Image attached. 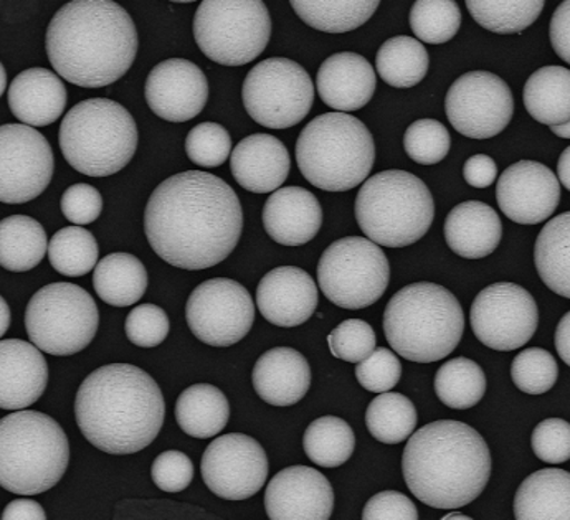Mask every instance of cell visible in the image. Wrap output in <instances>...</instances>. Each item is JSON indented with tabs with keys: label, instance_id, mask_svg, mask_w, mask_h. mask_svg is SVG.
<instances>
[{
	"label": "cell",
	"instance_id": "cell-10",
	"mask_svg": "<svg viewBox=\"0 0 570 520\" xmlns=\"http://www.w3.org/2000/svg\"><path fill=\"white\" fill-rule=\"evenodd\" d=\"M272 37L263 0H204L194 17V39L203 53L225 67L250 63Z\"/></svg>",
	"mask_w": 570,
	"mask_h": 520
},
{
	"label": "cell",
	"instance_id": "cell-47",
	"mask_svg": "<svg viewBox=\"0 0 570 520\" xmlns=\"http://www.w3.org/2000/svg\"><path fill=\"white\" fill-rule=\"evenodd\" d=\"M327 344L334 357L360 364L377 349V335L365 321L347 320L327 335Z\"/></svg>",
	"mask_w": 570,
	"mask_h": 520
},
{
	"label": "cell",
	"instance_id": "cell-52",
	"mask_svg": "<svg viewBox=\"0 0 570 520\" xmlns=\"http://www.w3.org/2000/svg\"><path fill=\"white\" fill-rule=\"evenodd\" d=\"M60 207L65 218L71 224H94L104 210V197L90 184H75L63 192Z\"/></svg>",
	"mask_w": 570,
	"mask_h": 520
},
{
	"label": "cell",
	"instance_id": "cell-26",
	"mask_svg": "<svg viewBox=\"0 0 570 520\" xmlns=\"http://www.w3.org/2000/svg\"><path fill=\"white\" fill-rule=\"evenodd\" d=\"M289 153L285 144L269 135H252L237 144L230 156L234 179L245 190L268 194L288 179Z\"/></svg>",
	"mask_w": 570,
	"mask_h": 520
},
{
	"label": "cell",
	"instance_id": "cell-25",
	"mask_svg": "<svg viewBox=\"0 0 570 520\" xmlns=\"http://www.w3.org/2000/svg\"><path fill=\"white\" fill-rule=\"evenodd\" d=\"M316 87L330 108L341 112L357 111L371 101L377 78L363 55L343 51L323 61L317 70Z\"/></svg>",
	"mask_w": 570,
	"mask_h": 520
},
{
	"label": "cell",
	"instance_id": "cell-53",
	"mask_svg": "<svg viewBox=\"0 0 570 520\" xmlns=\"http://www.w3.org/2000/svg\"><path fill=\"white\" fill-rule=\"evenodd\" d=\"M364 520H416L414 502L397 491H384L368 499L363 511Z\"/></svg>",
	"mask_w": 570,
	"mask_h": 520
},
{
	"label": "cell",
	"instance_id": "cell-11",
	"mask_svg": "<svg viewBox=\"0 0 570 520\" xmlns=\"http://www.w3.org/2000/svg\"><path fill=\"white\" fill-rule=\"evenodd\" d=\"M100 326V311L83 287L53 283L37 291L26 310L30 341L50 355H73L87 349Z\"/></svg>",
	"mask_w": 570,
	"mask_h": 520
},
{
	"label": "cell",
	"instance_id": "cell-27",
	"mask_svg": "<svg viewBox=\"0 0 570 520\" xmlns=\"http://www.w3.org/2000/svg\"><path fill=\"white\" fill-rule=\"evenodd\" d=\"M255 392L273 406H292L302 402L312 386V369L305 355L292 347L265 352L252 374Z\"/></svg>",
	"mask_w": 570,
	"mask_h": 520
},
{
	"label": "cell",
	"instance_id": "cell-9",
	"mask_svg": "<svg viewBox=\"0 0 570 520\" xmlns=\"http://www.w3.org/2000/svg\"><path fill=\"white\" fill-rule=\"evenodd\" d=\"M354 212L365 237L387 248H404L425 237L435 204L432 192L414 174L384 170L365 180Z\"/></svg>",
	"mask_w": 570,
	"mask_h": 520
},
{
	"label": "cell",
	"instance_id": "cell-15",
	"mask_svg": "<svg viewBox=\"0 0 570 520\" xmlns=\"http://www.w3.org/2000/svg\"><path fill=\"white\" fill-rule=\"evenodd\" d=\"M187 324L204 344L230 347L250 332L255 304L240 283L214 278L199 284L186 306Z\"/></svg>",
	"mask_w": 570,
	"mask_h": 520
},
{
	"label": "cell",
	"instance_id": "cell-3",
	"mask_svg": "<svg viewBox=\"0 0 570 520\" xmlns=\"http://www.w3.org/2000/svg\"><path fill=\"white\" fill-rule=\"evenodd\" d=\"M75 416L83 436L108 454L148 448L166 419L163 392L136 365L109 364L91 372L78 389Z\"/></svg>",
	"mask_w": 570,
	"mask_h": 520
},
{
	"label": "cell",
	"instance_id": "cell-6",
	"mask_svg": "<svg viewBox=\"0 0 570 520\" xmlns=\"http://www.w3.org/2000/svg\"><path fill=\"white\" fill-rule=\"evenodd\" d=\"M296 163L317 189L351 190L361 186L374 167V138L361 119L326 112L303 129L296 143Z\"/></svg>",
	"mask_w": 570,
	"mask_h": 520
},
{
	"label": "cell",
	"instance_id": "cell-57",
	"mask_svg": "<svg viewBox=\"0 0 570 520\" xmlns=\"http://www.w3.org/2000/svg\"><path fill=\"white\" fill-rule=\"evenodd\" d=\"M556 349H558L559 357L570 367V311L559 321L558 330H556Z\"/></svg>",
	"mask_w": 570,
	"mask_h": 520
},
{
	"label": "cell",
	"instance_id": "cell-32",
	"mask_svg": "<svg viewBox=\"0 0 570 520\" xmlns=\"http://www.w3.org/2000/svg\"><path fill=\"white\" fill-rule=\"evenodd\" d=\"M145 265L129 253H111L95 268L94 287L98 297L115 307L138 303L148 290Z\"/></svg>",
	"mask_w": 570,
	"mask_h": 520
},
{
	"label": "cell",
	"instance_id": "cell-50",
	"mask_svg": "<svg viewBox=\"0 0 570 520\" xmlns=\"http://www.w3.org/2000/svg\"><path fill=\"white\" fill-rule=\"evenodd\" d=\"M532 451L548 464H562L570 460V423L562 419H548L532 431Z\"/></svg>",
	"mask_w": 570,
	"mask_h": 520
},
{
	"label": "cell",
	"instance_id": "cell-33",
	"mask_svg": "<svg viewBox=\"0 0 570 520\" xmlns=\"http://www.w3.org/2000/svg\"><path fill=\"white\" fill-rule=\"evenodd\" d=\"M525 109L541 125H564L570 119V70L542 67L524 85Z\"/></svg>",
	"mask_w": 570,
	"mask_h": 520
},
{
	"label": "cell",
	"instance_id": "cell-17",
	"mask_svg": "<svg viewBox=\"0 0 570 520\" xmlns=\"http://www.w3.org/2000/svg\"><path fill=\"white\" fill-rule=\"evenodd\" d=\"M55 157L46 136L32 126L0 129V198L19 205L33 200L52 183Z\"/></svg>",
	"mask_w": 570,
	"mask_h": 520
},
{
	"label": "cell",
	"instance_id": "cell-38",
	"mask_svg": "<svg viewBox=\"0 0 570 520\" xmlns=\"http://www.w3.org/2000/svg\"><path fill=\"white\" fill-rule=\"evenodd\" d=\"M419 415L412 400L402 393L384 392L365 412L368 433L384 444H399L414 434Z\"/></svg>",
	"mask_w": 570,
	"mask_h": 520
},
{
	"label": "cell",
	"instance_id": "cell-31",
	"mask_svg": "<svg viewBox=\"0 0 570 520\" xmlns=\"http://www.w3.org/2000/svg\"><path fill=\"white\" fill-rule=\"evenodd\" d=\"M230 419L227 396L217 386L197 383L180 393L176 403V420L180 430L193 438L217 436Z\"/></svg>",
	"mask_w": 570,
	"mask_h": 520
},
{
	"label": "cell",
	"instance_id": "cell-44",
	"mask_svg": "<svg viewBox=\"0 0 570 520\" xmlns=\"http://www.w3.org/2000/svg\"><path fill=\"white\" fill-rule=\"evenodd\" d=\"M559 367L556 359L544 349L531 347L514 357L511 379L521 392L542 395L556 385Z\"/></svg>",
	"mask_w": 570,
	"mask_h": 520
},
{
	"label": "cell",
	"instance_id": "cell-60",
	"mask_svg": "<svg viewBox=\"0 0 570 520\" xmlns=\"http://www.w3.org/2000/svg\"><path fill=\"white\" fill-rule=\"evenodd\" d=\"M551 131L562 139H570V119L564 125L551 126Z\"/></svg>",
	"mask_w": 570,
	"mask_h": 520
},
{
	"label": "cell",
	"instance_id": "cell-36",
	"mask_svg": "<svg viewBox=\"0 0 570 520\" xmlns=\"http://www.w3.org/2000/svg\"><path fill=\"white\" fill-rule=\"evenodd\" d=\"M296 16L314 30L346 33L368 22L381 0H289Z\"/></svg>",
	"mask_w": 570,
	"mask_h": 520
},
{
	"label": "cell",
	"instance_id": "cell-46",
	"mask_svg": "<svg viewBox=\"0 0 570 520\" xmlns=\"http://www.w3.org/2000/svg\"><path fill=\"white\" fill-rule=\"evenodd\" d=\"M186 153L197 166L220 167L232 153L230 135L217 122H200L187 135Z\"/></svg>",
	"mask_w": 570,
	"mask_h": 520
},
{
	"label": "cell",
	"instance_id": "cell-49",
	"mask_svg": "<svg viewBox=\"0 0 570 520\" xmlns=\"http://www.w3.org/2000/svg\"><path fill=\"white\" fill-rule=\"evenodd\" d=\"M402 377V364L394 352L377 347L356 367V379L368 392H391Z\"/></svg>",
	"mask_w": 570,
	"mask_h": 520
},
{
	"label": "cell",
	"instance_id": "cell-51",
	"mask_svg": "<svg viewBox=\"0 0 570 520\" xmlns=\"http://www.w3.org/2000/svg\"><path fill=\"white\" fill-rule=\"evenodd\" d=\"M153 481L166 492H180L189 488L194 478V464L183 451L160 453L151 468Z\"/></svg>",
	"mask_w": 570,
	"mask_h": 520
},
{
	"label": "cell",
	"instance_id": "cell-37",
	"mask_svg": "<svg viewBox=\"0 0 570 520\" xmlns=\"http://www.w3.org/2000/svg\"><path fill=\"white\" fill-rule=\"evenodd\" d=\"M375 67L391 87L412 88L429 73V51L412 37H394L379 48Z\"/></svg>",
	"mask_w": 570,
	"mask_h": 520
},
{
	"label": "cell",
	"instance_id": "cell-1",
	"mask_svg": "<svg viewBox=\"0 0 570 520\" xmlns=\"http://www.w3.org/2000/svg\"><path fill=\"white\" fill-rule=\"evenodd\" d=\"M244 230V210L220 177L200 170L176 174L146 205L145 232L156 255L180 269H207L227 259Z\"/></svg>",
	"mask_w": 570,
	"mask_h": 520
},
{
	"label": "cell",
	"instance_id": "cell-45",
	"mask_svg": "<svg viewBox=\"0 0 570 520\" xmlns=\"http://www.w3.org/2000/svg\"><path fill=\"white\" fill-rule=\"evenodd\" d=\"M450 146H452L450 133L436 119H419L405 131V153L422 166L442 163L449 156Z\"/></svg>",
	"mask_w": 570,
	"mask_h": 520
},
{
	"label": "cell",
	"instance_id": "cell-29",
	"mask_svg": "<svg viewBox=\"0 0 570 520\" xmlns=\"http://www.w3.org/2000/svg\"><path fill=\"white\" fill-rule=\"evenodd\" d=\"M501 237L503 224L500 215L483 202H463L446 217V245L462 258H487L498 248Z\"/></svg>",
	"mask_w": 570,
	"mask_h": 520
},
{
	"label": "cell",
	"instance_id": "cell-48",
	"mask_svg": "<svg viewBox=\"0 0 570 520\" xmlns=\"http://www.w3.org/2000/svg\"><path fill=\"white\" fill-rule=\"evenodd\" d=\"M169 330L166 311L156 304L136 306L126 317V335L138 347H157L166 341Z\"/></svg>",
	"mask_w": 570,
	"mask_h": 520
},
{
	"label": "cell",
	"instance_id": "cell-21",
	"mask_svg": "<svg viewBox=\"0 0 570 520\" xmlns=\"http://www.w3.org/2000/svg\"><path fill=\"white\" fill-rule=\"evenodd\" d=\"M272 520H327L333 516L334 491L326 475L308 467H292L273 475L265 492Z\"/></svg>",
	"mask_w": 570,
	"mask_h": 520
},
{
	"label": "cell",
	"instance_id": "cell-30",
	"mask_svg": "<svg viewBox=\"0 0 570 520\" xmlns=\"http://www.w3.org/2000/svg\"><path fill=\"white\" fill-rule=\"evenodd\" d=\"M518 520H570V473L558 468L535 471L514 496Z\"/></svg>",
	"mask_w": 570,
	"mask_h": 520
},
{
	"label": "cell",
	"instance_id": "cell-22",
	"mask_svg": "<svg viewBox=\"0 0 570 520\" xmlns=\"http://www.w3.org/2000/svg\"><path fill=\"white\" fill-rule=\"evenodd\" d=\"M317 286L305 269L279 266L263 276L257 290V306L273 326L305 324L317 307Z\"/></svg>",
	"mask_w": 570,
	"mask_h": 520
},
{
	"label": "cell",
	"instance_id": "cell-62",
	"mask_svg": "<svg viewBox=\"0 0 570 520\" xmlns=\"http://www.w3.org/2000/svg\"><path fill=\"white\" fill-rule=\"evenodd\" d=\"M452 519H462V520H470L468 516L460 514V512H452V514L445 516L443 520H452Z\"/></svg>",
	"mask_w": 570,
	"mask_h": 520
},
{
	"label": "cell",
	"instance_id": "cell-2",
	"mask_svg": "<svg viewBox=\"0 0 570 520\" xmlns=\"http://www.w3.org/2000/svg\"><path fill=\"white\" fill-rule=\"evenodd\" d=\"M47 55L58 75L81 88H104L128 73L138 30L115 0H71L50 20Z\"/></svg>",
	"mask_w": 570,
	"mask_h": 520
},
{
	"label": "cell",
	"instance_id": "cell-54",
	"mask_svg": "<svg viewBox=\"0 0 570 520\" xmlns=\"http://www.w3.org/2000/svg\"><path fill=\"white\" fill-rule=\"evenodd\" d=\"M549 37L556 53L570 65V0H564L556 9L549 27Z\"/></svg>",
	"mask_w": 570,
	"mask_h": 520
},
{
	"label": "cell",
	"instance_id": "cell-28",
	"mask_svg": "<svg viewBox=\"0 0 570 520\" xmlns=\"http://www.w3.org/2000/svg\"><path fill=\"white\" fill-rule=\"evenodd\" d=\"M7 101L20 122L32 128H46L63 115L68 94L63 81L53 71L29 68L10 84Z\"/></svg>",
	"mask_w": 570,
	"mask_h": 520
},
{
	"label": "cell",
	"instance_id": "cell-7",
	"mask_svg": "<svg viewBox=\"0 0 570 520\" xmlns=\"http://www.w3.org/2000/svg\"><path fill=\"white\" fill-rule=\"evenodd\" d=\"M70 463L63 428L46 413H10L0 422V484L19 496H37L60 482Z\"/></svg>",
	"mask_w": 570,
	"mask_h": 520
},
{
	"label": "cell",
	"instance_id": "cell-19",
	"mask_svg": "<svg viewBox=\"0 0 570 520\" xmlns=\"http://www.w3.org/2000/svg\"><path fill=\"white\" fill-rule=\"evenodd\" d=\"M497 200L510 220L538 225L552 217L561 202V183L544 164L519 160L501 174Z\"/></svg>",
	"mask_w": 570,
	"mask_h": 520
},
{
	"label": "cell",
	"instance_id": "cell-63",
	"mask_svg": "<svg viewBox=\"0 0 570 520\" xmlns=\"http://www.w3.org/2000/svg\"><path fill=\"white\" fill-rule=\"evenodd\" d=\"M170 2L189 3V2H196V0H170Z\"/></svg>",
	"mask_w": 570,
	"mask_h": 520
},
{
	"label": "cell",
	"instance_id": "cell-24",
	"mask_svg": "<svg viewBox=\"0 0 570 520\" xmlns=\"http://www.w3.org/2000/svg\"><path fill=\"white\" fill-rule=\"evenodd\" d=\"M323 208L312 192L303 187H283L273 192L263 207V227L273 242L302 246L320 234Z\"/></svg>",
	"mask_w": 570,
	"mask_h": 520
},
{
	"label": "cell",
	"instance_id": "cell-8",
	"mask_svg": "<svg viewBox=\"0 0 570 520\" xmlns=\"http://www.w3.org/2000/svg\"><path fill=\"white\" fill-rule=\"evenodd\" d=\"M58 141L75 170L88 177H108L125 169L135 157L138 126L119 102L87 99L67 112Z\"/></svg>",
	"mask_w": 570,
	"mask_h": 520
},
{
	"label": "cell",
	"instance_id": "cell-42",
	"mask_svg": "<svg viewBox=\"0 0 570 520\" xmlns=\"http://www.w3.org/2000/svg\"><path fill=\"white\" fill-rule=\"evenodd\" d=\"M98 255L100 248L97 238L87 228H61L49 243L50 265L55 272L71 278L88 275L97 268Z\"/></svg>",
	"mask_w": 570,
	"mask_h": 520
},
{
	"label": "cell",
	"instance_id": "cell-58",
	"mask_svg": "<svg viewBox=\"0 0 570 520\" xmlns=\"http://www.w3.org/2000/svg\"><path fill=\"white\" fill-rule=\"evenodd\" d=\"M558 176L559 183L570 192V146L559 157Z\"/></svg>",
	"mask_w": 570,
	"mask_h": 520
},
{
	"label": "cell",
	"instance_id": "cell-34",
	"mask_svg": "<svg viewBox=\"0 0 570 520\" xmlns=\"http://www.w3.org/2000/svg\"><path fill=\"white\" fill-rule=\"evenodd\" d=\"M534 263L542 283L570 300V212L542 228L535 239Z\"/></svg>",
	"mask_w": 570,
	"mask_h": 520
},
{
	"label": "cell",
	"instance_id": "cell-12",
	"mask_svg": "<svg viewBox=\"0 0 570 520\" xmlns=\"http://www.w3.org/2000/svg\"><path fill=\"white\" fill-rule=\"evenodd\" d=\"M317 282L324 296L336 306L364 310L384 296L391 282V265L372 239L341 238L321 256Z\"/></svg>",
	"mask_w": 570,
	"mask_h": 520
},
{
	"label": "cell",
	"instance_id": "cell-23",
	"mask_svg": "<svg viewBox=\"0 0 570 520\" xmlns=\"http://www.w3.org/2000/svg\"><path fill=\"white\" fill-rule=\"evenodd\" d=\"M49 383V365L36 344L20 339L0 342V405L23 410L39 402Z\"/></svg>",
	"mask_w": 570,
	"mask_h": 520
},
{
	"label": "cell",
	"instance_id": "cell-39",
	"mask_svg": "<svg viewBox=\"0 0 570 520\" xmlns=\"http://www.w3.org/2000/svg\"><path fill=\"white\" fill-rule=\"evenodd\" d=\"M303 448L306 457L317 467H343L353 457L356 436L353 428L343 419L323 416L306 428Z\"/></svg>",
	"mask_w": 570,
	"mask_h": 520
},
{
	"label": "cell",
	"instance_id": "cell-13",
	"mask_svg": "<svg viewBox=\"0 0 570 520\" xmlns=\"http://www.w3.org/2000/svg\"><path fill=\"white\" fill-rule=\"evenodd\" d=\"M242 99L248 115L258 125L269 129L293 128L312 111V77L296 61L268 58L248 71Z\"/></svg>",
	"mask_w": 570,
	"mask_h": 520
},
{
	"label": "cell",
	"instance_id": "cell-41",
	"mask_svg": "<svg viewBox=\"0 0 570 520\" xmlns=\"http://www.w3.org/2000/svg\"><path fill=\"white\" fill-rule=\"evenodd\" d=\"M544 3L546 0H466L474 22L500 36H513L531 27Z\"/></svg>",
	"mask_w": 570,
	"mask_h": 520
},
{
	"label": "cell",
	"instance_id": "cell-20",
	"mask_svg": "<svg viewBox=\"0 0 570 520\" xmlns=\"http://www.w3.org/2000/svg\"><path fill=\"white\" fill-rule=\"evenodd\" d=\"M146 101L149 108L169 122H186L206 108L208 81L193 61L170 58L153 68L146 80Z\"/></svg>",
	"mask_w": 570,
	"mask_h": 520
},
{
	"label": "cell",
	"instance_id": "cell-5",
	"mask_svg": "<svg viewBox=\"0 0 570 520\" xmlns=\"http://www.w3.org/2000/svg\"><path fill=\"white\" fill-rule=\"evenodd\" d=\"M463 331L462 304L440 284H409L385 307V339L401 357L416 364L449 357L459 347Z\"/></svg>",
	"mask_w": 570,
	"mask_h": 520
},
{
	"label": "cell",
	"instance_id": "cell-16",
	"mask_svg": "<svg viewBox=\"0 0 570 520\" xmlns=\"http://www.w3.org/2000/svg\"><path fill=\"white\" fill-rule=\"evenodd\" d=\"M446 118L460 135L490 139L503 133L514 115V98L507 81L490 71H470L450 87Z\"/></svg>",
	"mask_w": 570,
	"mask_h": 520
},
{
	"label": "cell",
	"instance_id": "cell-40",
	"mask_svg": "<svg viewBox=\"0 0 570 520\" xmlns=\"http://www.w3.org/2000/svg\"><path fill=\"white\" fill-rule=\"evenodd\" d=\"M435 392L440 402L449 409H473L487 393V375L470 359H452L436 371Z\"/></svg>",
	"mask_w": 570,
	"mask_h": 520
},
{
	"label": "cell",
	"instance_id": "cell-4",
	"mask_svg": "<svg viewBox=\"0 0 570 520\" xmlns=\"http://www.w3.org/2000/svg\"><path fill=\"white\" fill-rule=\"evenodd\" d=\"M402 473L412 494L423 504L463 508L480 498L490 481V448L466 423L440 420L409 438Z\"/></svg>",
	"mask_w": 570,
	"mask_h": 520
},
{
	"label": "cell",
	"instance_id": "cell-59",
	"mask_svg": "<svg viewBox=\"0 0 570 520\" xmlns=\"http://www.w3.org/2000/svg\"><path fill=\"white\" fill-rule=\"evenodd\" d=\"M10 326V310L7 301L0 300V334H6Z\"/></svg>",
	"mask_w": 570,
	"mask_h": 520
},
{
	"label": "cell",
	"instance_id": "cell-56",
	"mask_svg": "<svg viewBox=\"0 0 570 520\" xmlns=\"http://www.w3.org/2000/svg\"><path fill=\"white\" fill-rule=\"evenodd\" d=\"M3 520H46V511L39 502L32 499H17L7 506Z\"/></svg>",
	"mask_w": 570,
	"mask_h": 520
},
{
	"label": "cell",
	"instance_id": "cell-61",
	"mask_svg": "<svg viewBox=\"0 0 570 520\" xmlns=\"http://www.w3.org/2000/svg\"><path fill=\"white\" fill-rule=\"evenodd\" d=\"M7 90V71L6 67H0V94Z\"/></svg>",
	"mask_w": 570,
	"mask_h": 520
},
{
	"label": "cell",
	"instance_id": "cell-55",
	"mask_svg": "<svg viewBox=\"0 0 570 520\" xmlns=\"http://www.w3.org/2000/svg\"><path fill=\"white\" fill-rule=\"evenodd\" d=\"M463 177H465L468 186L474 187V189H487L497 180V163L490 156L476 154L466 160L465 167H463Z\"/></svg>",
	"mask_w": 570,
	"mask_h": 520
},
{
	"label": "cell",
	"instance_id": "cell-14",
	"mask_svg": "<svg viewBox=\"0 0 570 520\" xmlns=\"http://www.w3.org/2000/svg\"><path fill=\"white\" fill-rule=\"evenodd\" d=\"M470 324L478 341L487 347L517 351L538 331V304L519 284L494 283L474 297Z\"/></svg>",
	"mask_w": 570,
	"mask_h": 520
},
{
	"label": "cell",
	"instance_id": "cell-35",
	"mask_svg": "<svg viewBox=\"0 0 570 520\" xmlns=\"http://www.w3.org/2000/svg\"><path fill=\"white\" fill-rule=\"evenodd\" d=\"M49 239L39 222L12 215L0 224V263L7 272H30L49 253Z\"/></svg>",
	"mask_w": 570,
	"mask_h": 520
},
{
	"label": "cell",
	"instance_id": "cell-43",
	"mask_svg": "<svg viewBox=\"0 0 570 520\" xmlns=\"http://www.w3.org/2000/svg\"><path fill=\"white\" fill-rule=\"evenodd\" d=\"M462 26V10L455 0H415L411 27L416 39L432 46L450 42Z\"/></svg>",
	"mask_w": 570,
	"mask_h": 520
},
{
	"label": "cell",
	"instance_id": "cell-18",
	"mask_svg": "<svg viewBox=\"0 0 570 520\" xmlns=\"http://www.w3.org/2000/svg\"><path fill=\"white\" fill-rule=\"evenodd\" d=\"M268 478V458L262 444L244 433L215 438L203 457V479L208 489L227 501L257 494Z\"/></svg>",
	"mask_w": 570,
	"mask_h": 520
}]
</instances>
